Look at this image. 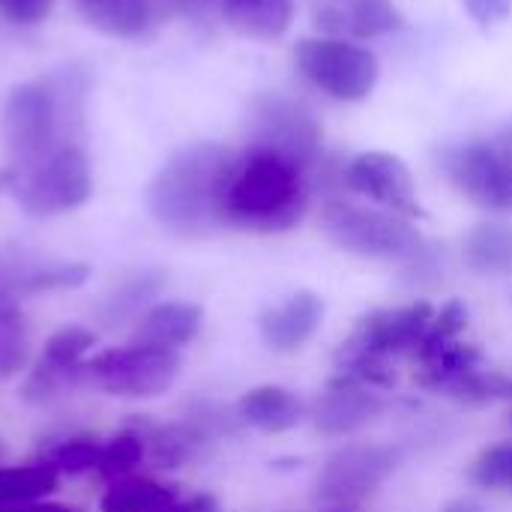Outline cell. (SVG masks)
<instances>
[{
    "label": "cell",
    "mask_w": 512,
    "mask_h": 512,
    "mask_svg": "<svg viewBox=\"0 0 512 512\" xmlns=\"http://www.w3.org/2000/svg\"><path fill=\"white\" fill-rule=\"evenodd\" d=\"M234 159V150L213 141L177 150L147 189L156 222L180 237H201L222 225V192Z\"/></svg>",
    "instance_id": "1"
},
{
    "label": "cell",
    "mask_w": 512,
    "mask_h": 512,
    "mask_svg": "<svg viewBox=\"0 0 512 512\" xmlns=\"http://www.w3.org/2000/svg\"><path fill=\"white\" fill-rule=\"evenodd\" d=\"M309 207V174L258 147L237 153L222 192V225L252 234L291 231Z\"/></svg>",
    "instance_id": "2"
},
{
    "label": "cell",
    "mask_w": 512,
    "mask_h": 512,
    "mask_svg": "<svg viewBox=\"0 0 512 512\" xmlns=\"http://www.w3.org/2000/svg\"><path fill=\"white\" fill-rule=\"evenodd\" d=\"M432 321L435 309L426 300L363 315L336 351V375L372 390L393 387V360L402 354H414L426 339Z\"/></svg>",
    "instance_id": "3"
},
{
    "label": "cell",
    "mask_w": 512,
    "mask_h": 512,
    "mask_svg": "<svg viewBox=\"0 0 512 512\" xmlns=\"http://www.w3.org/2000/svg\"><path fill=\"white\" fill-rule=\"evenodd\" d=\"M321 228L333 246L372 261H414L423 252V234L414 219L384 207H366L333 198L321 210Z\"/></svg>",
    "instance_id": "4"
},
{
    "label": "cell",
    "mask_w": 512,
    "mask_h": 512,
    "mask_svg": "<svg viewBox=\"0 0 512 512\" xmlns=\"http://www.w3.org/2000/svg\"><path fill=\"white\" fill-rule=\"evenodd\" d=\"M249 147L270 150L309 174L324 159V126L309 105L270 90L252 99Z\"/></svg>",
    "instance_id": "5"
},
{
    "label": "cell",
    "mask_w": 512,
    "mask_h": 512,
    "mask_svg": "<svg viewBox=\"0 0 512 512\" xmlns=\"http://www.w3.org/2000/svg\"><path fill=\"white\" fill-rule=\"evenodd\" d=\"M300 75L321 93L339 102H363L375 93L381 60L372 48L333 36H309L294 48Z\"/></svg>",
    "instance_id": "6"
},
{
    "label": "cell",
    "mask_w": 512,
    "mask_h": 512,
    "mask_svg": "<svg viewBox=\"0 0 512 512\" xmlns=\"http://www.w3.org/2000/svg\"><path fill=\"white\" fill-rule=\"evenodd\" d=\"M402 465V450L381 444H348L336 450L315 483V498L327 512H357Z\"/></svg>",
    "instance_id": "7"
},
{
    "label": "cell",
    "mask_w": 512,
    "mask_h": 512,
    "mask_svg": "<svg viewBox=\"0 0 512 512\" xmlns=\"http://www.w3.org/2000/svg\"><path fill=\"white\" fill-rule=\"evenodd\" d=\"M12 195L30 216H57L84 207L93 195V171L84 147H57L36 168L21 171Z\"/></svg>",
    "instance_id": "8"
},
{
    "label": "cell",
    "mask_w": 512,
    "mask_h": 512,
    "mask_svg": "<svg viewBox=\"0 0 512 512\" xmlns=\"http://www.w3.org/2000/svg\"><path fill=\"white\" fill-rule=\"evenodd\" d=\"M180 354L156 345L111 348L84 360L90 384L123 399H153L162 396L180 375Z\"/></svg>",
    "instance_id": "9"
},
{
    "label": "cell",
    "mask_w": 512,
    "mask_h": 512,
    "mask_svg": "<svg viewBox=\"0 0 512 512\" xmlns=\"http://www.w3.org/2000/svg\"><path fill=\"white\" fill-rule=\"evenodd\" d=\"M57 120V96L48 84H15L3 108V138L9 165H15L18 171H30L45 162L54 153L51 144L57 135Z\"/></svg>",
    "instance_id": "10"
},
{
    "label": "cell",
    "mask_w": 512,
    "mask_h": 512,
    "mask_svg": "<svg viewBox=\"0 0 512 512\" xmlns=\"http://www.w3.org/2000/svg\"><path fill=\"white\" fill-rule=\"evenodd\" d=\"M447 174L456 192L486 213H512V165L492 141H474L450 153Z\"/></svg>",
    "instance_id": "11"
},
{
    "label": "cell",
    "mask_w": 512,
    "mask_h": 512,
    "mask_svg": "<svg viewBox=\"0 0 512 512\" xmlns=\"http://www.w3.org/2000/svg\"><path fill=\"white\" fill-rule=\"evenodd\" d=\"M342 183L360 195L369 198L375 207L393 210L405 219H420L423 204L411 177V168L402 156L390 150H363L342 168Z\"/></svg>",
    "instance_id": "12"
},
{
    "label": "cell",
    "mask_w": 512,
    "mask_h": 512,
    "mask_svg": "<svg viewBox=\"0 0 512 512\" xmlns=\"http://www.w3.org/2000/svg\"><path fill=\"white\" fill-rule=\"evenodd\" d=\"M384 411V399L357 381L333 378L330 387L306 408V417L312 420L315 432L327 438H348L369 423H375Z\"/></svg>",
    "instance_id": "13"
},
{
    "label": "cell",
    "mask_w": 512,
    "mask_h": 512,
    "mask_svg": "<svg viewBox=\"0 0 512 512\" xmlns=\"http://www.w3.org/2000/svg\"><path fill=\"white\" fill-rule=\"evenodd\" d=\"M405 24L393 0H321L315 9V27L321 36L369 42L396 33Z\"/></svg>",
    "instance_id": "14"
},
{
    "label": "cell",
    "mask_w": 512,
    "mask_h": 512,
    "mask_svg": "<svg viewBox=\"0 0 512 512\" xmlns=\"http://www.w3.org/2000/svg\"><path fill=\"white\" fill-rule=\"evenodd\" d=\"M321 321H324V300L315 291H297L261 315L258 333L270 351L291 354L300 351L318 333Z\"/></svg>",
    "instance_id": "15"
},
{
    "label": "cell",
    "mask_w": 512,
    "mask_h": 512,
    "mask_svg": "<svg viewBox=\"0 0 512 512\" xmlns=\"http://www.w3.org/2000/svg\"><path fill=\"white\" fill-rule=\"evenodd\" d=\"M237 417L264 435H282V432L297 429L306 420V405L288 387L261 384V387H252L249 393L240 396Z\"/></svg>",
    "instance_id": "16"
},
{
    "label": "cell",
    "mask_w": 512,
    "mask_h": 512,
    "mask_svg": "<svg viewBox=\"0 0 512 512\" xmlns=\"http://www.w3.org/2000/svg\"><path fill=\"white\" fill-rule=\"evenodd\" d=\"M90 279V264L84 261H3L0 264V288L6 294H42V291H66L81 288Z\"/></svg>",
    "instance_id": "17"
},
{
    "label": "cell",
    "mask_w": 512,
    "mask_h": 512,
    "mask_svg": "<svg viewBox=\"0 0 512 512\" xmlns=\"http://www.w3.org/2000/svg\"><path fill=\"white\" fill-rule=\"evenodd\" d=\"M204 324V309L198 303H159L147 309L135 327V345H156V348H183L189 345Z\"/></svg>",
    "instance_id": "18"
},
{
    "label": "cell",
    "mask_w": 512,
    "mask_h": 512,
    "mask_svg": "<svg viewBox=\"0 0 512 512\" xmlns=\"http://www.w3.org/2000/svg\"><path fill=\"white\" fill-rule=\"evenodd\" d=\"M144 444H150V456L156 468H186L195 465L207 456L216 432L210 429L207 420H186V423H171L150 429V435H141Z\"/></svg>",
    "instance_id": "19"
},
{
    "label": "cell",
    "mask_w": 512,
    "mask_h": 512,
    "mask_svg": "<svg viewBox=\"0 0 512 512\" xmlns=\"http://www.w3.org/2000/svg\"><path fill=\"white\" fill-rule=\"evenodd\" d=\"M294 0H222V21L249 39H279L294 24Z\"/></svg>",
    "instance_id": "20"
},
{
    "label": "cell",
    "mask_w": 512,
    "mask_h": 512,
    "mask_svg": "<svg viewBox=\"0 0 512 512\" xmlns=\"http://www.w3.org/2000/svg\"><path fill=\"white\" fill-rule=\"evenodd\" d=\"M75 12L105 36L132 39L153 18V0H72Z\"/></svg>",
    "instance_id": "21"
},
{
    "label": "cell",
    "mask_w": 512,
    "mask_h": 512,
    "mask_svg": "<svg viewBox=\"0 0 512 512\" xmlns=\"http://www.w3.org/2000/svg\"><path fill=\"white\" fill-rule=\"evenodd\" d=\"M168 276L162 270H135L123 279H117L102 303L96 306V315L105 321V324H120L132 315H138V309H144L162 288H165Z\"/></svg>",
    "instance_id": "22"
},
{
    "label": "cell",
    "mask_w": 512,
    "mask_h": 512,
    "mask_svg": "<svg viewBox=\"0 0 512 512\" xmlns=\"http://www.w3.org/2000/svg\"><path fill=\"white\" fill-rule=\"evenodd\" d=\"M177 501V489L156 483L150 477H123L114 480L102 501L99 510L102 512H159L165 510L168 504Z\"/></svg>",
    "instance_id": "23"
},
{
    "label": "cell",
    "mask_w": 512,
    "mask_h": 512,
    "mask_svg": "<svg viewBox=\"0 0 512 512\" xmlns=\"http://www.w3.org/2000/svg\"><path fill=\"white\" fill-rule=\"evenodd\" d=\"M468 264L486 276H512V228L504 222H480L465 240Z\"/></svg>",
    "instance_id": "24"
},
{
    "label": "cell",
    "mask_w": 512,
    "mask_h": 512,
    "mask_svg": "<svg viewBox=\"0 0 512 512\" xmlns=\"http://www.w3.org/2000/svg\"><path fill=\"white\" fill-rule=\"evenodd\" d=\"M57 489V471L48 462L0 468V507H18L39 501Z\"/></svg>",
    "instance_id": "25"
},
{
    "label": "cell",
    "mask_w": 512,
    "mask_h": 512,
    "mask_svg": "<svg viewBox=\"0 0 512 512\" xmlns=\"http://www.w3.org/2000/svg\"><path fill=\"white\" fill-rule=\"evenodd\" d=\"M27 360L24 318L9 294L0 297V381L18 375Z\"/></svg>",
    "instance_id": "26"
},
{
    "label": "cell",
    "mask_w": 512,
    "mask_h": 512,
    "mask_svg": "<svg viewBox=\"0 0 512 512\" xmlns=\"http://www.w3.org/2000/svg\"><path fill=\"white\" fill-rule=\"evenodd\" d=\"M147 453V444L141 438V432H123L117 438H111L108 444H102V462H99V474L105 480H123L129 477L141 459Z\"/></svg>",
    "instance_id": "27"
},
{
    "label": "cell",
    "mask_w": 512,
    "mask_h": 512,
    "mask_svg": "<svg viewBox=\"0 0 512 512\" xmlns=\"http://www.w3.org/2000/svg\"><path fill=\"white\" fill-rule=\"evenodd\" d=\"M45 462L57 474H84V471H99L102 462V444L93 438H66L57 447L48 450Z\"/></svg>",
    "instance_id": "28"
},
{
    "label": "cell",
    "mask_w": 512,
    "mask_h": 512,
    "mask_svg": "<svg viewBox=\"0 0 512 512\" xmlns=\"http://www.w3.org/2000/svg\"><path fill=\"white\" fill-rule=\"evenodd\" d=\"M96 345V333L87 330V327H63L57 330L48 342H45V351H42V363H51V366H78L84 363L81 357Z\"/></svg>",
    "instance_id": "29"
},
{
    "label": "cell",
    "mask_w": 512,
    "mask_h": 512,
    "mask_svg": "<svg viewBox=\"0 0 512 512\" xmlns=\"http://www.w3.org/2000/svg\"><path fill=\"white\" fill-rule=\"evenodd\" d=\"M471 480L480 489H512V441L483 450L471 465Z\"/></svg>",
    "instance_id": "30"
},
{
    "label": "cell",
    "mask_w": 512,
    "mask_h": 512,
    "mask_svg": "<svg viewBox=\"0 0 512 512\" xmlns=\"http://www.w3.org/2000/svg\"><path fill=\"white\" fill-rule=\"evenodd\" d=\"M186 18V21H213L222 18V0H153V15Z\"/></svg>",
    "instance_id": "31"
},
{
    "label": "cell",
    "mask_w": 512,
    "mask_h": 512,
    "mask_svg": "<svg viewBox=\"0 0 512 512\" xmlns=\"http://www.w3.org/2000/svg\"><path fill=\"white\" fill-rule=\"evenodd\" d=\"M54 0H0V15L12 24H39L51 15Z\"/></svg>",
    "instance_id": "32"
},
{
    "label": "cell",
    "mask_w": 512,
    "mask_h": 512,
    "mask_svg": "<svg viewBox=\"0 0 512 512\" xmlns=\"http://www.w3.org/2000/svg\"><path fill=\"white\" fill-rule=\"evenodd\" d=\"M468 15L480 24V27H498L504 21H510L512 0H462Z\"/></svg>",
    "instance_id": "33"
},
{
    "label": "cell",
    "mask_w": 512,
    "mask_h": 512,
    "mask_svg": "<svg viewBox=\"0 0 512 512\" xmlns=\"http://www.w3.org/2000/svg\"><path fill=\"white\" fill-rule=\"evenodd\" d=\"M159 512H219L216 507V498L213 495H192V498H186V501H174V504H168L165 510Z\"/></svg>",
    "instance_id": "34"
},
{
    "label": "cell",
    "mask_w": 512,
    "mask_h": 512,
    "mask_svg": "<svg viewBox=\"0 0 512 512\" xmlns=\"http://www.w3.org/2000/svg\"><path fill=\"white\" fill-rule=\"evenodd\" d=\"M18 180H21V171L15 165H0V195H6V192L12 195Z\"/></svg>",
    "instance_id": "35"
},
{
    "label": "cell",
    "mask_w": 512,
    "mask_h": 512,
    "mask_svg": "<svg viewBox=\"0 0 512 512\" xmlns=\"http://www.w3.org/2000/svg\"><path fill=\"white\" fill-rule=\"evenodd\" d=\"M15 512H78L72 510V507H66V504H45V501H30V504H18V507H12Z\"/></svg>",
    "instance_id": "36"
},
{
    "label": "cell",
    "mask_w": 512,
    "mask_h": 512,
    "mask_svg": "<svg viewBox=\"0 0 512 512\" xmlns=\"http://www.w3.org/2000/svg\"><path fill=\"white\" fill-rule=\"evenodd\" d=\"M495 144L504 150V156L510 159V165H512V120L507 123V126H504V129H501V135L495 138Z\"/></svg>",
    "instance_id": "37"
},
{
    "label": "cell",
    "mask_w": 512,
    "mask_h": 512,
    "mask_svg": "<svg viewBox=\"0 0 512 512\" xmlns=\"http://www.w3.org/2000/svg\"><path fill=\"white\" fill-rule=\"evenodd\" d=\"M444 512H483V510H480V504H474V501H456V504L444 507Z\"/></svg>",
    "instance_id": "38"
},
{
    "label": "cell",
    "mask_w": 512,
    "mask_h": 512,
    "mask_svg": "<svg viewBox=\"0 0 512 512\" xmlns=\"http://www.w3.org/2000/svg\"><path fill=\"white\" fill-rule=\"evenodd\" d=\"M0 512H15L12 507H0Z\"/></svg>",
    "instance_id": "39"
},
{
    "label": "cell",
    "mask_w": 512,
    "mask_h": 512,
    "mask_svg": "<svg viewBox=\"0 0 512 512\" xmlns=\"http://www.w3.org/2000/svg\"><path fill=\"white\" fill-rule=\"evenodd\" d=\"M3 453H6V450H3V441H0V456H3Z\"/></svg>",
    "instance_id": "40"
},
{
    "label": "cell",
    "mask_w": 512,
    "mask_h": 512,
    "mask_svg": "<svg viewBox=\"0 0 512 512\" xmlns=\"http://www.w3.org/2000/svg\"><path fill=\"white\" fill-rule=\"evenodd\" d=\"M3 294H6V291H3V288H0V297H3Z\"/></svg>",
    "instance_id": "41"
}]
</instances>
